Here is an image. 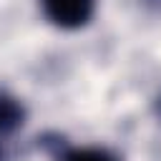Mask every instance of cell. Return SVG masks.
<instances>
[{"label": "cell", "mask_w": 161, "mask_h": 161, "mask_svg": "<svg viewBox=\"0 0 161 161\" xmlns=\"http://www.w3.org/2000/svg\"><path fill=\"white\" fill-rule=\"evenodd\" d=\"M23 121H25L23 103L15 96L0 91V133H13L15 128L23 126Z\"/></svg>", "instance_id": "cell-2"}, {"label": "cell", "mask_w": 161, "mask_h": 161, "mask_svg": "<svg viewBox=\"0 0 161 161\" xmlns=\"http://www.w3.org/2000/svg\"><path fill=\"white\" fill-rule=\"evenodd\" d=\"M60 161H116V158L101 148H65L60 153Z\"/></svg>", "instance_id": "cell-3"}, {"label": "cell", "mask_w": 161, "mask_h": 161, "mask_svg": "<svg viewBox=\"0 0 161 161\" xmlns=\"http://www.w3.org/2000/svg\"><path fill=\"white\" fill-rule=\"evenodd\" d=\"M48 20L58 28H80L93 18L96 0H43Z\"/></svg>", "instance_id": "cell-1"}]
</instances>
